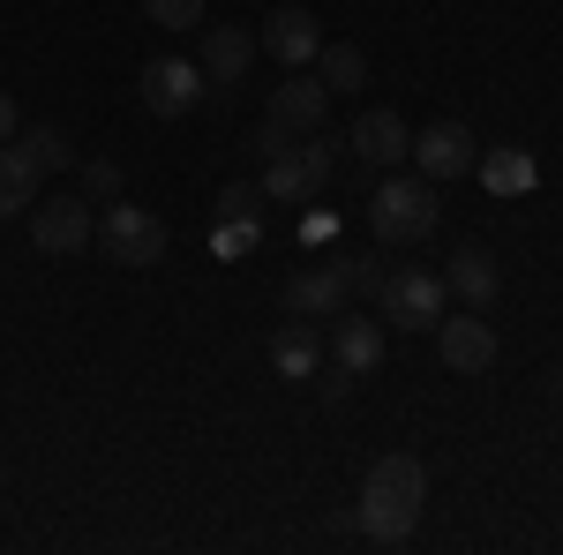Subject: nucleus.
Returning a JSON list of instances; mask_svg holds the SVG:
<instances>
[{
	"mask_svg": "<svg viewBox=\"0 0 563 555\" xmlns=\"http://www.w3.org/2000/svg\"><path fill=\"white\" fill-rule=\"evenodd\" d=\"M443 203H435V188L421 173H390L384 188L368 196V233L384 241V248H406V241H429Z\"/></svg>",
	"mask_w": 563,
	"mask_h": 555,
	"instance_id": "obj_3",
	"label": "nucleus"
},
{
	"mask_svg": "<svg viewBox=\"0 0 563 555\" xmlns=\"http://www.w3.org/2000/svg\"><path fill=\"white\" fill-rule=\"evenodd\" d=\"M331 173H339V143L331 135H301L278 158H263V196L271 203H316L331 188Z\"/></svg>",
	"mask_w": 563,
	"mask_h": 555,
	"instance_id": "obj_4",
	"label": "nucleus"
},
{
	"mask_svg": "<svg viewBox=\"0 0 563 555\" xmlns=\"http://www.w3.org/2000/svg\"><path fill=\"white\" fill-rule=\"evenodd\" d=\"M38 180L45 173L15 151V143H0V218H15V211H31L38 203Z\"/></svg>",
	"mask_w": 563,
	"mask_h": 555,
	"instance_id": "obj_19",
	"label": "nucleus"
},
{
	"mask_svg": "<svg viewBox=\"0 0 563 555\" xmlns=\"http://www.w3.org/2000/svg\"><path fill=\"white\" fill-rule=\"evenodd\" d=\"M166 218L143 211V203H106V218H98V248L121 263V270H151V263H166Z\"/></svg>",
	"mask_w": 563,
	"mask_h": 555,
	"instance_id": "obj_5",
	"label": "nucleus"
},
{
	"mask_svg": "<svg viewBox=\"0 0 563 555\" xmlns=\"http://www.w3.org/2000/svg\"><path fill=\"white\" fill-rule=\"evenodd\" d=\"M435 353H443V368H459V376H488V368H496V331L481 323V308L435 315Z\"/></svg>",
	"mask_w": 563,
	"mask_h": 555,
	"instance_id": "obj_11",
	"label": "nucleus"
},
{
	"mask_svg": "<svg viewBox=\"0 0 563 555\" xmlns=\"http://www.w3.org/2000/svg\"><path fill=\"white\" fill-rule=\"evenodd\" d=\"M376 308H384V323H398V331H435V315H443V278H429V270H390Z\"/></svg>",
	"mask_w": 563,
	"mask_h": 555,
	"instance_id": "obj_7",
	"label": "nucleus"
},
{
	"mask_svg": "<svg viewBox=\"0 0 563 555\" xmlns=\"http://www.w3.org/2000/svg\"><path fill=\"white\" fill-rule=\"evenodd\" d=\"M549 390H556V398H563V368H556V384H549Z\"/></svg>",
	"mask_w": 563,
	"mask_h": 555,
	"instance_id": "obj_27",
	"label": "nucleus"
},
{
	"mask_svg": "<svg viewBox=\"0 0 563 555\" xmlns=\"http://www.w3.org/2000/svg\"><path fill=\"white\" fill-rule=\"evenodd\" d=\"M316 84L331 90V98H339V90H361L368 84V53L346 45V38H323V53H316Z\"/></svg>",
	"mask_w": 563,
	"mask_h": 555,
	"instance_id": "obj_18",
	"label": "nucleus"
},
{
	"mask_svg": "<svg viewBox=\"0 0 563 555\" xmlns=\"http://www.w3.org/2000/svg\"><path fill=\"white\" fill-rule=\"evenodd\" d=\"M256 53H263V45L249 38L241 23H211V31H203V53H196V68H203V84H211V90H233V84H249Z\"/></svg>",
	"mask_w": 563,
	"mask_h": 555,
	"instance_id": "obj_12",
	"label": "nucleus"
},
{
	"mask_svg": "<svg viewBox=\"0 0 563 555\" xmlns=\"http://www.w3.org/2000/svg\"><path fill=\"white\" fill-rule=\"evenodd\" d=\"M474 173H481V188H488V196H504V203H511V196H533V180H541V166L526 158L519 143H504V151H481Z\"/></svg>",
	"mask_w": 563,
	"mask_h": 555,
	"instance_id": "obj_15",
	"label": "nucleus"
},
{
	"mask_svg": "<svg viewBox=\"0 0 563 555\" xmlns=\"http://www.w3.org/2000/svg\"><path fill=\"white\" fill-rule=\"evenodd\" d=\"M331 360L353 368V376H368L376 360H384V323H361V315H331Z\"/></svg>",
	"mask_w": 563,
	"mask_h": 555,
	"instance_id": "obj_16",
	"label": "nucleus"
},
{
	"mask_svg": "<svg viewBox=\"0 0 563 555\" xmlns=\"http://www.w3.org/2000/svg\"><path fill=\"white\" fill-rule=\"evenodd\" d=\"M421 511H429V466H421L413 451H390V458H376L368 480H361V511H353V525H361L368 541L398 548V541L421 525Z\"/></svg>",
	"mask_w": 563,
	"mask_h": 555,
	"instance_id": "obj_1",
	"label": "nucleus"
},
{
	"mask_svg": "<svg viewBox=\"0 0 563 555\" xmlns=\"http://www.w3.org/2000/svg\"><path fill=\"white\" fill-rule=\"evenodd\" d=\"M143 15L158 31H203V0H143Z\"/></svg>",
	"mask_w": 563,
	"mask_h": 555,
	"instance_id": "obj_22",
	"label": "nucleus"
},
{
	"mask_svg": "<svg viewBox=\"0 0 563 555\" xmlns=\"http://www.w3.org/2000/svg\"><path fill=\"white\" fill-rule=\"evenodd\" d=\"M15 129H23V113H15V98L0 90V143H15Z\"/></svg>",
	"mask_w": 563,
	"mask_h": 555,
	"instance_id": "obj_26",
	"label": "nucleus"
},
{
	"mask_svg": "<svg viewBox=\"0 0 563 555\" xmlns=\"http://www.w3.org/2000/svg\"><path fill=\"white\" fill-rule=\"evenodd\" d=\"M84 196H98V203H113V196H121V166L90 158V166H84Z\"/></svg>",
	"mask_w": 563,
	"mask_h": 555,
	"instance_id": "obj_25",
	"label": "nucleus"
},
{
	"mask_svg": "<svg viewBox=\"0 0 563 555\" xmlns=\"http://www.w3.org/2000/svg\"><path fill=\"white\" fill-rule=\"evenodd\" d=\"M256 45L271 53V60H286V68H316V53H323V23H316L308 8H271Z\"/></svg>",
	"mask_w": 563,
	"mask_h": 555,
	"instance_id": "obj_13",
	"label": "nucleus"
},
{
	"mask_svg": "<svg viewBox=\"0 0 563 555\" xmlns=\"http://www.w3.org/2000/svg\"><path fill=\"white\" fill-rule=\"evenodd\" d=\"M443 293H459L466 308H488L496 300V256L488 248H459L451 270H443Z\"/></svg>",
	"mask_w": 563,
	"mask_h": 555,
	"instance_id": "obj_17",
	"label": "nucleus"
},
{
	"mask_svg": "<svg viewBox=\"0 0 563 555\" xmlns=\"http://www.w3.org/2000/svg\"><path fill=\"white\" fill-rule=\"evenodd\" d=\"M339 270H346V286H353V293H368V300L384 293V278H390L384 256H339Z\"/></svg>",
	"mask_w": 563,
	"mask_h": 555,
	"instance_id": "obj_24",
	"label": "nucleus"
},
{
	"mask_svg": "<svg viewBox=\"0 0 563 555\" xmlns=\"http://www.w3.org/2000/svg\"><path fill=\"white\" fill-rule=\"evenodd\" d=\"M15 151H23V158H31L38 173L76 166V151H68V135H60V129H15Z\"/></svg>",
	"mask_w": 563,
	"mask_h": 555,
	"instance_id": "obj_21",
	"label": "nucleus"
},
{
	"mask_svg": "<svg viewBox=\"0 0 563 555\" xmlns=\"http://www.w3.org/2000/svg\"><path fill=\"white\" fill-rule=\"evenodd\" d=\"M346 151L361 158V166L390 173V166H406V158H413V129H406L390 106H368V113H361V121L346 129Z\"/></svg>",
	"mask_w": 563,
	"mask_h": 555,
	"instance_id": "obj_8",
	"label": "nucleus"
},
{
	"mask_svg": "<svg viewBox=\"0 0 563 555\" xmlns=\"http://www.w3.org/2000/svg\"><path fill=\"white\" fill-rule=\"evenodd\" d=\"M203 98H211V84H203V68H196V60H151V68H143V106H151L158 121L196 113Z\"/></svg>",
	"mask_w": 563,
	"mask_h": 555,
	"instance_id": "obj_10",
	"label": "nucleus"
},
{
	"mask_svg": "<svg viewBox=\"0 0 563 555\" xmlns=\"http://www.w3.org/2000/svg\"><path fill=\"white\" fill-rule=\"evenodd\" d=\"M271 360H278V376H294V384H308V376H316V360H323V345H316V331H308L301 315H294V331H278V345H271Z\"/></svg>",
	"mask_w": 563,
	"mask_h": 555,
	"instance_id": "obj_20",
	"label": "nucleus"
},
{
	"mask_svg": "<svg viewBox=\"0 0 563 555\" xmlns=\"http://www.w3.org/2000/svg\"><path fill=\"white\" fill-rule=\"evenodd\" d=\"M331 121V90L316 84V68H294V84L271 90V106H263V129L249 135L256 143V158H278L286 143H301V135H323Z\"/></svg>",
	"mask_w": 563,
	"mask_h": 555,
	"instance_id": "obj_2",
	"label": "nucleus"
},
{
	"mask_svg": "<svg viewBox=\"0 0 563 555\" xmlns=\"http://www.w3.org/2000/svg\"><path fill=\"white\" fill-rule=\"evenodd\" d=\"M263 211V180H225V188H218V225H225V218H256Z\"/></svg>",
	"mask_w": 563,
	"mask_h": 555,
	"instance_id": "obj_23",
	"label": "nucleus"
},
{
	"mask_svg": "<svg viewBox=\"0 0 563 555\" xmlns=\"http://www.w3.org/2000/svg\"><path fill=\"white\" fill-rule=\"evenodd\" d=\"M346 300H353V286H346L339 263H316V270H301V278L286 286V308H294L301 323H331V315H346Z\"/></svg>",
	"mask_w": 563,
	"mask_h": 555,
	"instance_id": "obj_14",
	"label": "nucleus"
},
{
	"mask_svg": "<svg viewBox=\"0 0 563 555\" xmlns=\"http://www.w3.org/2000/svg\"><path fill=\"white\" fill-rule=\"evenodd\" d=\"M413 158H421V180H466L481 143H474L466 121H429V129L413 135Z\"/></svg>",
	"mask_w": 563,
	"mask_h": 555,
	"instance_id": "obj_9",
	"label": "nucleus"
},
{
	"mask_svg": "<svg viewBox=\"0 0 563 555\" xmlns=\"http://www.w3.org/2000/svg\"><path fill=\"white\" fill-rule=\"evenodd\" d=\"M31 241H38V256H84L98 241V218L84 196H53V203H31Z\"/></svg>",
	"mask_w": 563,
	"mask_h": 555,
	"instance_id": "obj_6",
	"label": "nucleus"
}]
</instances>
